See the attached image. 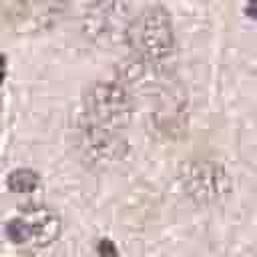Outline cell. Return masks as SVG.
Instances as JSON below:
<instances>
[{
  "label": "cell",
  "instance_id": "6da1fadb",
  "mask_svg": "<svg viewBox=\"0 0 257 257\" xmlns=\"http://www.w3.org/2000/svg\"><path fill=\"white\" fill-rule=\"evenodd\" d=\"M122 40L133 56L163 64L175 52V28L169 10L159 4L143 8L128 20Z\"/></svg>",
  "mask_w": 257,
  "mask_h": 257
},
{
  "label": "cell",
  "instance_id": "7a4b0ae2",
  "mask_svg": "<svg viewBox=\"0 0 257 257\" xmlns=\"http://www.w3.org/2000/svg\"><path fill=\"white\" fill-rule=\"evenodd\" d=\"M70 133L78 157L92 169H112L128 155V141L120 128L96 124L82 112L72 116Z\"/></svg>",
  "mask_w": 257,
  "mask_h": 257
},
{
  "label": "cell",
  "instance_id": "3957f363",
  "mask_svg": "<svg viewBox=\"0 0 257 257\" xmlns=\"http://www.w3.org/2000/svg\"><path fill=\"white\" fill-rule=\"evenodd\" d=\"M179 183L185 197L197 207H213L231 193L227 169L209 157H191L179 167Z\"/></svg>",
  "mask_w": 257,
  "mask_h": 257
},
{
  "label": "cell",
  "instance_id": "277c9868",
  "mask_svg": "<svg viewBox=\"0 0 257 257\" xmlns=\"http://www.w3.org/2000/svg\"><path fill=\"white\" fill-rule=\"evenodd\" d=\"M80 112L96 124L124 131L135 112V94L120 80L94 82L82 96Z\"/></svg>",
  "mask_w": 257,
  "mask_h": 257
},
{
  "label": "cell",
  "instance_id": "5b68a950",
  "mask_svg": "<svg viewBox=\"0 0 257 257\" xmlns=\"http://www.w3.org/2000/svg\"><path fill=\"white\" fill-rule=\"evenodd\" d=\"M62 233V219L54 209L30 207L12 215L4 223V237L10 245L22 249L50 247Z\"/></svg>",
  "mask_w": 257,
  "mask_h": 257
},
{
  "label": "cell",
  "instance_id": "8992f818",
  "mask_svg": "<svg viewBox=\"0 0 257 257\" xmlns=\"http://www.w3.org/2000/svg\"><path fill=\"white\" fill-rule=\"evenodd\" d=\"M128 8L122 0H88L82 16V32L94 44H108L124 38Z\"/></svg>",
  "mask_w": 257,
  "mask_h": 257
},
{
  "label": "cell",
  "instance_id": "52a82bcc",
  "mask_svg": "<svg viewBox=\"0 0 257 257\" xmlns=\"http://www.w3.org/2000/svg\"><path fill=\"white\" fill-rule=\"evenodd\" d=\"M153 124L167 137H179L187 131V98L171 78L155 88Z\"/></svg>",
  "mask_w": 257,
  "mask_h": 257
},
{
  "label": "cell",
  "instance_id": "ba28073f",
  "mask_svg": "<svg viewBox=\"0 0 257 257\" xmlns=\"http://www.w3.org/2000/svg\"><path fill=\"white\" fill-rule=\"evenodd\" d=\"M40 187V173L28 167L14 169L6 175V189L16 195H30Z\"/></svg>",
  "mask_w": 257,
  "mask_h": 257
},
{
  "label": "cell",
  "instance_id": "9c48e42d",
  "mask_svg": "<svg viewBox=\"0 0 257 257\" xmlns=\"http://www.w3.org/2000/svg\"><path fill=\"white\" fill-rule=\"evenodd\" d=\"M34 0H0V16L8 24H20L30 16Z\"/></svg>",
  "mask_w": 257,
  "mask_h": 257
},
{
  "label": "cell",
  "instance_id": "30bf717a",
  "mask_svg": "<svg viewBox=\"0 0 257 257\" xmlns=\"http://www.w3.org/2000/svg\"><path fill=\"white\" fill-rule=\"evenodd\" d=\"M96 253L102 255V257H108V255H112V253H118V249L114 247V243H112L110 239H100L98 245H96Z\"/></svg>",
  "mask_w": 257,
  "mask_h": 257
},
{
  "label": "cell",
  "instance_id": "8fae6325",
  "mask_svg": "<svg viewBox=\"0 0 257 257\" xmlns=\"http://www.w3.org/2000/svg\"><path fill=\"white\" fill-rule=\"evenodd\" d=\"M6 72H8V60H6V56L0 52V86H2L4 80H6Z\"/></svg>",
  "mask_w": 257,
  "mask_h": 257
}]
</instances>
